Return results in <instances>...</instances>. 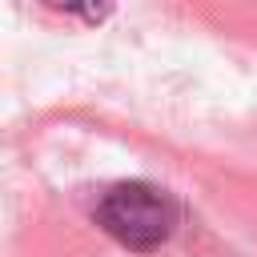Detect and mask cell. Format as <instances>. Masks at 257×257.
Here are the masks:
<instances>
[{"instance_id":"6da1fadb","label":"cell","mask_w":257,"mask_h":257,"mask_svg":"<svg viewBox=\"0 0 257 257\" xmlns=\"http://www.w3.org/2000/svg\"><path fill=\"white\" fill-rule=\"evenodd\" d=\"M96 225L112 241H120L124 249L149 253V249H161L173 237L177 209H173V201L157 185L120 181V185H112V189L100 193V201H96Z\"/></svg>"},{"instance_id":"7a4b0ae2","label":"cell","mask_w":257,"mask_h":257,"mask_svg":"<svg viewBox=\"0 0 257 257\" xmlns=\"http://www.w3.org/2000/svg\"><path fill=\"white\" fill-rule=\"evenodd\" d=\"M48 8H56V12H68V16H80V20H88V24H96L108 8H112V0H44Z\"/></svg>"}]
</instances>
